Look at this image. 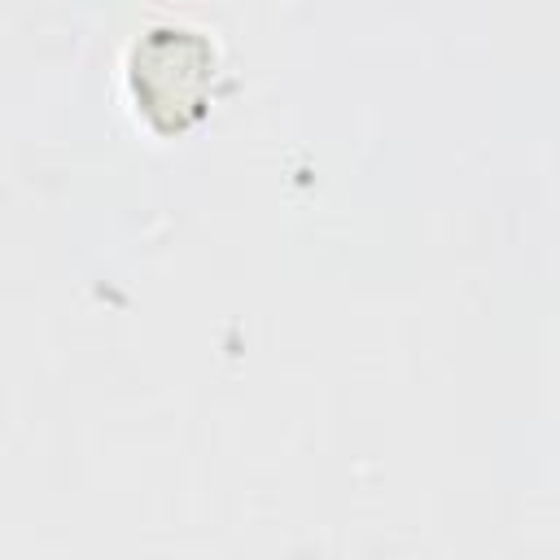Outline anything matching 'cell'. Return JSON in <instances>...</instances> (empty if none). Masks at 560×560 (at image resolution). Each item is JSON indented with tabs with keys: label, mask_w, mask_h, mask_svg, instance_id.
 Returning a JSON list of instances; mask_svg holds the SVG:
<instances>
[{
	"label": "cell",
	"mask_w": 560,
	"mask_h": 560,
	"mask_svg": "<svg viewBox=\"0 0 560 560\" xmlns=\"http://www.w3.org/2000/svg\"><path fill=\"white\" fill-rule=\"evenodd\" d=\"M214 83V44L188 26H153L131 48V92L158 131L201 118Z\"/></svg>",
	"instance_id": "6da1fadb"
}]
</instances>
